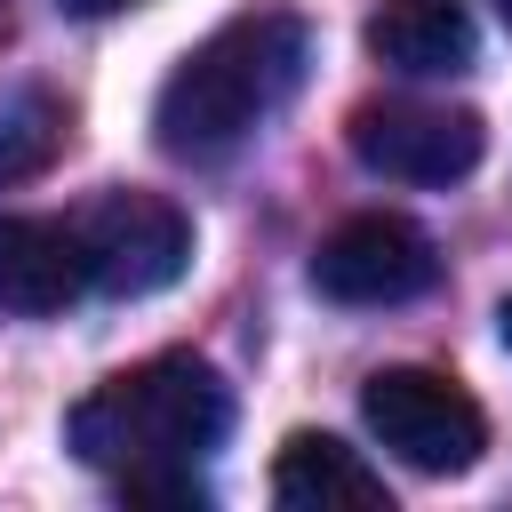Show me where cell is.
Segmentation results:
<instances>
[{
  "mask_svg": "<svg viewBox=\"0 0 512 512\" xmlns=\"http://www.w3.org/2000/svg\"><path fill=\"white\" fill-rule=\"evenodd\" d=\"M304 72V24L296 16H232L216 24L168 80H160V104H152V136L168 160H224L240 152L296 88Z\"/></svg>",
  "mask_w": 512,
  "mask_h": 512,
  "instance_id": "1",
  "label": "cell"
},
{
  "mask_svg": "<svg viewBox=\"0 0 512 512\" xmlns=\"http://www.w3.org/2000/svg\"><path fill=\"white\" fill-rule=\"evenodd\" d=\"M232 424V392L200 352H152L120 376H104L96 392L72 400L64 440L80 464L96 472H144V464H192L224 440Z\"/></svg>",
  "mask_w": 512,
  "mask_h": 512,
  "instance_id": "2",
  "label": "cell"
},
{
  "mask_svg": "<svg viewBox=\"0 0 512 512\" xmlns=\"http://www.w3.org/2000/svg\"><path fill=\"white\" fill-rule=\"evenodd\" d=\"M360 416H368L376 448H392L408 472H432V480L472 472L480 448H488L480 400L440 368H376L360 384Z\"/></svg>",
  "mask_w": 512,
  "mask_h": 512,
  "instance_id": "3",
  "label": "cell"
},
{
  "mask_svg": "<svg viewBox=\"0 0 512 512\" xmlns=\"http://www.w3.org/2000/svg\"><path fill=\"white\" fill-rule=\"evenodd\" d=\"M344 144L360 168L392 176V184H456L480 168L488 128L472 104H424V96H368L344 120Z\"/></svg>",
  "mask_w": 512,
  "mask_h": 512,
  "instance_id": "4",
  "label": "cell"
},
{
  "mask_svg": "<svg viewBox=\"0 0 512 512\" xmlns=\"http://www.w3.org/2000/svg\"><path fill=\"white\" fill-rule=\"evenodd\" d=\"M440 280V248L424 224L392 216V208H368V216H344L320 248H312V288L328 304H408Z\"/></svg>",
  "mask_w": 512,
  "mask_h": 512,
  "instance_id": "5",
  "label": "cell"
},
{
  "mask_svg": "<svg viewBox=\"0 0 512 512\" xmlns=\"http://www.w3.org/2000/svg\"><path fill=\"white\" fill-rule=\"evenodd\" d=\"M80 240H88V272L104 296H160L184 264H192V224L176 200L160 192H104L88 216H80Z\"/></svg>",
  "mask_w": 512,
  "mask_h": 512,
  "instance_id": "6",
  "label": "cell"
},
{
  "mask_svg": "<svg viewBox=\"0 0 512 512\" xmlns=\"http://www.w3.org/2000/svg\"><path fill=\"white\" fill-rule=\"evenodd\" d=\"M96 288L80 224L0 216V312H64Z\"/></svg>",
  "mask_w": 512,
  "mask_h": 512,
  "instance_id": "7",
  "label": "cell"
},
{
  "mask_svg": "<svg viewBox=\"0 0 512 512\" xmlns=\"http://www.w3.org/2000/svg\"><path fill=\"white\" fill-rule=\"evenodd\" d=\"M272 496L288 504V512H392V488H384V472L360 456V448H344L336 432H288V448L272 456Z\"/></svg>",
  "mask_w": 512,
  "mask_h": 512,
  "instance_id": "8",
  "label": "cell"
},
{
  "mask_svg": "<svg viewBox=\"0 0 512 512\" xmlns=\"http://www.w3.org/2000/svg\"><path fill=\"white\" fill-rule=\"evenodd\" d=\"M368 56L432 80V72H464L472 64V8L464 0H376L368 8Z\"/></svg>",
  "mask_w": 512,
  "mask_h": 512,
  "instance_id": "9",
  "label": "cell"
},
{
  "mask_svg": "<svg viewBox=\"0 0 512 512\" xmlns=\"http://www.w3.org/2000/svg\"><path fill=\"white\" fill-rule=\"evenodd\" d=\"M64 136H72V104H64V96H48V88L8 96V104H0V184L40 176V168L64 152Z\"/></svg>",
  "mask_w": 512,
  "mask_h": 512,
  "instance_id": "10",
  "label": "cell"
},
{
  "mask_svg": "<svg viewBox=\"0 0 512 512\" xmlns=\"http://www.w3.org/2000/svg\"><path fill=\"white\" fill-rule=\"evenodd\" d=\"M120 496H128V504H208V488H200L192 464H144V472H120Z\"/></svg>",
  "mask_w": 512,
  "mask_h": 512,
  "instance_id": "11",
  "label": "cell"
},
{
  "mask_svg": "<svg viewBox=\"0 0 512 512\" xmlns=\"http://www.w3.org/2000/svg\"><path fill=\"white\" fill-rule=\"evenodd\" d=\"M64 16H120V8H144V0H56Z\"/></svg>",
  "mask_w": 512,
  "mask_h": 512,
  "instance_id": "12",
  "label": "cell"
},
{
  "mask_svg": "<svg viewBox=\"0 0 512 512\" xmlns=\"http://www.w3.org/2000/svg\"><path fill=\"white\" fill-rule=\"evenodd\" d=\"M496 328H504V352H512V296H504V312H496Z\"/></svg>",
  "mask_w": 512,
  "mask_h": 512,
  "instance_id": "13",
  "label": "cell"
},
{
  "mask_svg": "<svg viewBox=\"0 0 512 512\" xmlns=\"http://www.w3.org/2000/svg\"><path fill=\"white\" fill-rule=\"evenodd\" d=\"M496 16H504V32H512V0H496Z\"/></svg>",
  "mask_w": 512,
  "mask_h": 512,
  "instance_id": "14",
  "label": "cell"
},
{
  "mask_svg": "<svg viewBox=\"0 0 512 512\" xmlns=\"http://www.w3.org/2000/svg\"><path fill=\"white\" fill-rule=\"evenodd\" d=\"M0 32H8V0H0Z\"/></svg>",
  "mask_w": 512,
  "mask_h": 512,
  "instance_id": "15",
  "label": "cell"
}]
</instances>
